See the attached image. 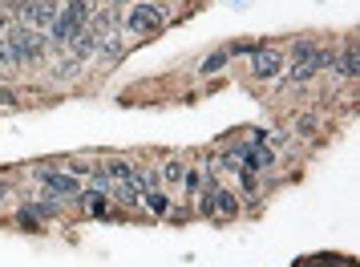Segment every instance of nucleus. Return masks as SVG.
Here are the masks:
<instances>
[{"label": "nucleus", "mask_w": 360, "mask_h": 267, "mask_svg": "<svg viewBox=\"0 0 360 267\" xmlns=\"http://www.w3.org/2000/svg\"><path fill=\"white\" fill-rule=\"evenodd\" d=\"M4 37V45H8V53H13V65H29V61H41L45 57V45H49V37H41L37 29H8Z\"/></svg>", "instance_id": "f257e3e1"}, {"label": "nucleus", "mask_w": 360, "mask_h": 267, "mask_svg": "<svg viewBox=\"0 0 360 267\" xmlns=\"http://www.w3.org/2000/svg\"><path fill=\"white\" fill-rule=\"evenodd\" d=\"M89 17H94L89 0H73V4H65V8H61V17L49 25V41L65 45V41L77 33V29H85V25H89Z\"/></svg>", "instance_id": "f03ea898"}, {"label": "nucleus", "mask_w": 360, "mask_h": 267, "mask_svg": "<svg viewBox=\"0 0 360 267\" xmlns=\"http://www.w3.org/2000/svg\"><path fill=\"white\" fill-rule=\"evenodd\" d=\"M166 20H170V8L146 0V4H134L130 20H126V33H130V37H150V33H158Z\"/></svg>", "instance_id": "7ed1b4c3"}, {"label": "nucleus", "mask_w": 360, "mask_h": 267, "mask_svg": "<svg viewBox=\"0 0 360 267\" xmlns=\"http://www.w3.org/2000/svg\"><path fill=\"white\" fill-rule=\"evenodd\" d=\"M61 17V4H53V0H29L25 8H20V20H25V29H49L53 20Z\"/></svg>", "instance_id": "20e7f679"}, {"label": "nucleus", "mask_w": 360, "mask_h": 267, "mask_svg": "<svg viewBox=\"0 0 360 267\" xmlns=\"http://www.w3.org/2000/svg\"><path fill=\"white\" fill-rule=\"evenodd\" d=\"M251 73H255L259 82L279 77V73H283V53H279L276 45H259V49L251 53Z\"/></svg>", "instance_id": "39448f33"}, {"label": "nucleus", "mask_w": 360, "mask_h": 267, "mask_svg": "<svg viewBox=\"0 0 360 267\" xmlns=\"http://www.w3.org/2000/svg\"><path fill=\"white\" fill-rule=\"evenodd\" d=\"M37 178L49 186V195H61V199L82 195V178H73V174H65V170H37Z\"/></svg>", "instance_id": "423d86ee"}, {"label": "nucleus", "mask_w": 360, "mask_h": 267, "mask_svg": "<svg viewBox=\"0 0 360 267\" xmlns=\"http://www.w3.org/2000/svg\"><path fill=\"white\" fill-rule=\"evenodd\" d=\"M138 207L150 211V215H170V199H166L158 186H154V190H142V195H138Z\"/></svg>", "instance_id": "0eeeda50"}, {"label": "nucleus", "mask_w": 360, "mask_h": 267, "mask_svg": "<svg viewBox=\"0 0 360 267\" xmlns=\"http://www.w3.org/2000/svg\"><path fill=\"white\" fill-rule=\"evenodd\" d=\"M105 199H110V195H101V190H85L82 207L89 211V215H105V211H110V202H105Z\"/></svg>", "instance_id": "6e6552de"}, {"label": "nucleus", "mask_w": 360, "mask_h": 267, "mask_svg": "<svg viewBox=\"0 0 360 267\" xmlns=\"http://www.w3.org/2000/svg\"><path fill=\"white\" fill-rule=\"evenodd\" d=\"M332 73H340V77H356V45H348L344 49V61H332Z\"/></svg>", "instance_id": "1a4fd4ad"}, {"label": "nucleus", "mask_w": 360, "mask_h": 267, "mask_svg": "<svg viewBox=\"0 0 360 267\" xmlns=\"http://www.w3.org/2000/svg\"><path fill=\"white\" fill-rule=\"evenodd\" d=\"M227 61H231V53H227V49L211 53V57H207V61H202V73H219V69L227 65Z\"/></svg>", "instance_id": "9d476101"}, {"label": "nucleus", "mask_w": 360, "mask_h": 267, "mask_svg": "<svg viewBox=\"0 0 360 267\" xmlns=\"http://www.w3.org/2000/svg\"><path fill=\"white\" fill-rule=\"evenodd\" d=\"M182 174H186V167H182L179 158L162 162V178H166V183H182Z\"/></svg>", "instance_id": "9b49d317"}, {"label": "nucleus", "mask_w": 360, "mask_h": 267, "mask_svg": "<svg viewBox=\"0 0 360 267\" xmlns=\"http://www.w3.org/2000/svg\"><path fill=\"white\" fill-rule=\"evenodd\" d=\"M77 69H82V61H77V57H73V61H65V65L57 69V82H69V77H73Z\"/></svg>", "instance_id": "f8f14e48"}, {"label": "nucleus", "mask_w": 360, "mask_h": 267, "mask_svg": "<svg viewBox=\"0 0 360 267\" xmlns=\"http://www.w3.org/2000/svg\"><path fill=\"white\" fill-rule=\"evenodd\" d=\"M182 186H186V195H195V190H198V174H195V170H186V174H182Z\"/></svg>", "instance_id": "ddd939ff"}, {"label": "nucleus", "mask_w": 360, "mask_h": 267, "mask_svg": "<svg viewBox=\"0 0 360 267\" xmlns=\"http://www.w3.org/2000/svg\"><path fill=\"white\" fill-rule=\"evenodd\" d=\"M0 199H4V195H0Z\"/></svg>", "instance_id": "4468645a"}]
</instances>
